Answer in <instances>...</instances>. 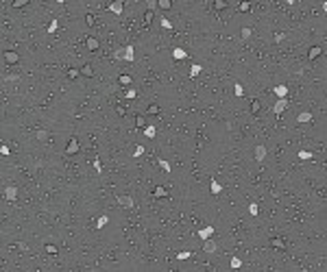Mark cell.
I'll return each mask as SVG.
<instances>
[{"label": "cell", "mask_w": 327, "mask_h": 272, "mask_svg": "<svg viewBox=\"0 0 327 272\" xmlns=\"http://www.w3.org/2000/svg\"><path fill=\"white\" fill-rule=\"evenodd\" d=\"M198 72H201V65H198V63H194V65L190 68V76H198Z\"/></svg>", "instance_id": "603a6c76"}, {"label": "cell", "mask_w": 327, "mask_h": 272, "mask_svg": "<svg viewBox=\"0 0 327 272\" xmlns=\"http://www.w3.org/2000/svg\"><path fill=\"white\" fill-rule=\"evenodd\" d=\"M148 111H150V113H159V107H157V105H150Z\"/></svg>", "instance_id": "7bdbcfd3"}, {"label": "cell", "mask_w": 327, "mask_h": 272, "mask_svg": "<svg viewBox=\"0 0 327 272\" xmlns=\"http://www.w3.org/2000/svg\"><path fill=\"white\" fill-rule=\"evenodd\" d=\"M286 107H288V100H286V98H279V100L273 105V113H275V115H281V113L286 111Z\"/></svg>", "instance_id": "7a4b0ae2"}, {"label": "cell", "mask_w": 327, "mask_h": 272, "mask_svg": "<svg viewBox=\"0 0 327 272\" xmlns=\"http://www.w3.org/2000/svg\"><path fill=\"white\" fill-rule=\"evenodd\" d=\"M214 7H216V9H225V7H227V2H225V0H216V2H214Z\"/></svg>", "instance_id": "d6a6232c"}, {"label": "cell", "mask_w": 327, "mask_h": 272, "mask_svg": "<svg viewBox=\"0 0 327 272\" xmlns=\"http://www.w3.org/2000/svg\"><path fill=\"white\" fill-rule=\"evenodd\" d=\"M155 196H157V198H166V196H168V189L161 187V185H157V187H155Z\"/></svg>", "instance_id": "5bb4252c"}, {"label": "cell", "mask_w": 327, "mask_h": 272, "mask_svg": "<svg viewBox=\"0 0 327 272\" xmlns=\"http://www.w3.org/2000/svg\"><path fill=\"white\" fill-rule=\"evenodd\" d=\"M251 111H253V113H257V111H260V102H257V100H253V102H251Z\"/></svg>", "instance_id": "e575fe53"}, {"label": "cell", "mask_w": 327, "mask_h": 272, "mask_svg": "<svg viewBox=\"0 0 327 272\" xmlns=\"http://www.w3.org/2000/svg\"><path fill=\"white\" fill-rule=\"evenodd\" d=\"M66 152H68V155H74V152H79V141H76V139H70V144H68Z\"/></svg>", "instance_id": "ba28073f"}, {"label": "cell", "mask_w": 327, "mask_h": 272, "mask_svg": "<svg viewBox=\"0 0 327 272\" xmlns=\"http://www.w3.org/2000/svg\"><path fill=\"white\" fill-rule=\"evenodd\" d=\"M220 189H223V187H220V183L214 179V181H212V194H220Z\"/></svg>", "instance_id": "ffe728a7"}, {"label": "cell", "mask_w": 327, "mask_h": 272, "mask_svg": "<svg viewBox=\"0 0 327 272\" xmlns=\"http://www.w3.org/2000/svg\"><path fill=\"white\" fill-rule=\"evenodd\" d=\"M161 26H164V28H172V24H170V20H166V18H161Z\"/></svg>", "instance_id": "8d00e7d4"}, {"label": "cell", "mask_w": 327, "mask_h": 272, "mask_svg": "<svg viewBox=\"0 0 327 272\" xmlns=\"http://www.w3.org/2000/svg\"><path fill=\"white\" fill-rule=\"evenodd\" d=\"M116 200H118V205H120V207H124V209H133V207H135V200H133L131 196H127V194L116 196Z\"/></svg>", "instance_id": "6da1fadb"}, {"label": "cell", "mask_w": 327, "mask_h": 272, "mask_svg": "<svg viewBox=\"0 0 327 272\" xmlns=\"http://www.w3.org/2000/svg\"><path fill=\"white\" fill-rule=\"evenodd\" d=\"M24 4H26V0H15L13 2V7H24Z\"/></svg>", "instance_id": "ee69618b"}, {"label": "cell", "mask_w": 327, "mask_h": 272, "mask_svg": "<svg viewBox=\"0 0 327 272\" xmlns=\"http://www.w3.org/2000/svg\"><path fill=\"white\" fill-rule=\"evenodd\" d=\"M55 31H57V20H52L50 26H48V33H55Z\"/></svg>", "instance_id": "74e56055"}, {"label": "cell", "mask_w": 327, "mask_h": 272, "mask_svg": "<svg viewBox=\"0 0 327 272\" xmlns=\"http://www.w3.org/2000/svg\"><path fill=\"white\" fill-rule=\"evenodd\" d=\"M107 222H109V216H100V218L96 220V227H98V228H103L105 224H107Z\"/></svg>", "instance_id": "e0dca14e"}, {"label": "cell", "mask_w": 327, "mask_h": 272, "mask_svg": "<svg viewBox=\"0 0 327 272\" xmlns=\"http://www.w3.org/2000/svg\"><path fill=\"white\" fill-rule=\"evenodd\" d=\"M124 61H135V48L129 44V46H124Z\"/></svg>", "instance_id": "8992f818"}, {"label": "cell", "mask_w": 327, "mask_h": 272, "mask_svg": "<svg viewBox=\"0 0 327 272\" xmlns=\"http://www.w3.org/2000/svg\"><path fill=\"white\" fill-rule=\"evenodd\" d=\"M109 11H113V13L120 15V13H122V2H120V0H118V2H111V4H109Z\"/></svg>", "instance_id": "4fadbf2b"}, {"label": "cell", "mask_w": 327, "mask_h": 272, "mask_svg": "<svg viewBox=\"0 0 327 272\" xmlns=\"http://www.w3.org/2000/svg\"><path fill=\"white\" fill-rule=\"evenodd\" d=\"M4 198H7V200H15V198H18V187H15V185H9V187L4 189Z\"/></svg>", "instance_id": "277c9868"}, {"label": "cell", "mask_w": 327, "mask_h": 272, "mask_svg": "<svg viewBox=\"0 0 327 272\" xmlns=\"http://www.w3.org/2000/svg\"><path fill=\"white\" fill-rule=\"evenodd\" d=\"M4 59H7V63H18L20 57H18V52H11L9 50V52H4Z\"/></svg>", "instance_id": "7c38bea8"}, {"label": "cell", "mask_w": 327, "mask_h": 272, "mask_svg": "<svg viewBox=\"0 0 327 272\" xmlns=\"http://www.w3.org/2000/svg\"><path fill=\"white\" fill-rule=\"evenodd\" d=\"M275 94H277L279 98H286V96H288V87H286V85H277V87H275Z\"/></svg>", "instance_id": "9a60e30c"}, {"label": "cell", "mask_w": 327, "mask_h": 272, "mask_svg": "<svg viewBox=\"0 0 327 272\" xmlns=\"http://www.w3.org/2000/svg\"><path fill=\"white\" fill-rule=\"evenodd\" d=\"M299 159H312V152H308V150H299Z\"/></svg>", "instance_id": "4316f807"}, {"label": "cell", "mask_w": 327, "mask_h": 272, "mask_svg": "<svg viewBox=\"0 0 327 272\" xmlns=\"http://www.w3.org/2000/svg\"><path fill=\"white\" fill-rule=\"evenodd\" d=\"M234 91H235V96H240V98L244 96V87H242L240 83H235V85H234Z\"/></svg>", "instance_id": "d4e9b609"}, {"label": "cell", "mask_w": 327, "mask_h": 272, "mask_svg": "<svg viewBox=\"0 0 327 272\" xmlns=\"http://www.w3.org/2000/svg\"><path fill=\"white\" fill-rule=\"evenodd\" d=\"M85 44H87V48H90V50H96V48H98L96 37H87V42H85Z\"/></svg>", "instance_id": "ac0fdd59"}, {"label": "cell", "mask_w": 327, "mask_h": 272, "mask_svg": "<svg viewBox=\"0 0 327 272\" xmlns=\"http://www.w3.org/2000/svg\"><path fill=\"white\" fill-rule=\"evenodd\" d=\"M170 4H172L170 0H159V7H161V9H170Z\"/></svg>", "instance_id": "1f68e13d"}, {"label": "cell", "mask_w": 327, "mask_h": 272, "mask_svg": "<svg viewBox=\"0 0 327 272\" xmlns=\"http://www.w3.org/2000/svg\"><path fill=\"white\" fill-rule=\"evenodd\" d=\"M37 139H40V141H46V139H48V133H46V131H37Z\"/></svg>", "instance_id": "4dcf8cb0"}, {"label": "cell", "mask_w": 327, "mask_h": 272, "mask_svg": "<svg viewBox=\"0 0 327 272\" xmlns=\"http://www.w3.org/2000/svg\"><path fill=\"white\" fill-rule=\"evenodd\" d=\"M251 33H253V31H251L249 26H244V28L240 31V35H242V39H249V37H251Z\"/></svg>", "instance_id": "7402d4cb"}, {"label": "cell", "mask_w": 327, "mask_h": 272, "mask_svg": "<svg viewBox=\"0 0 327 272\" xmlns=\"http://www.w3.org/2000/svg\"><path fill=\"white\" fill-rule=\"evenodd\" d=\"M120 83H122V85H129V83H131V76L122 74V76H120Z\"/></svg>", "instance_id": "836d02e7"}, {"label": "cell", "mask_w": 327, "mask_h": 272, "mask_svg": "<svg viewBox=\"0 0 327 272\" xmlns=\"http://www.w3.org/2000/svg\"><path fill=\"white\" fill-rule=\"evenodd\" d=\"M249 213H251V216H257V213H260V207H257L255 203H251V205H249Z\"/></svg>", "instance_id": "cb8c5ba5"}, {"label": "cell", "mask_w": 327, "mask_h": 272, "mask_svg": "<svg viewBox=\"0 0 327 272\" xmlns=\"http://www.w3.org/2000/svg\"><path fill=\"white\" fill-rule=\"evenodd\" d=\"M172 57H175L177 61H181V59H186L187 57V52L183 50V48H175V50H172Z\"/></svg>", "instance_id": "30bf717a"}, {"label": "cell", "mask_w": 327, "mask_h": 272, "mask_svg": "<svg viewBox=\"0 0 327 272\" xmlns=\"http://www.w3.org/2000/svg\"><path fill=\"white\" fill-rule=\"evenodd\" d=\"M297 122H312V113L310 111H301L297 115Z\"/></svg>", "instance_id": "9c48e42d"}, {"label": "cell", "mask_w": 327, "mask_h": 272, "mask_svg": "<svg viewBox=\"0 0 327 272\" xmlns=\"http://www.w3.org/2000/svg\"><path fill=\"white\" fill-rule=\"evenodd\" d=\"M157 4H159V2H155V0H148V2H146V7H148V11H150V9H155Z\"/></svg>", "instance_id": "60d3db41"}, {"label": "cell", "mask_w": 327, "mask_h": 272, "mask_svg": "<svg viewBox=\"0 0 327 272\" xmlns=\"http://www.w3.org/2000/svg\"><path fill=\"white\" fill-rule=\"evenodd\" d=\"M190 257H192V253H190V250H183V253H179V255H177V259H190Z\"/></svg>", "instance_id": "f1b7e54d"}, {"label": "cell", "mask_w": 327, "mask_h": 272, "mask_svg": "<svg viewBox=\"0 0 327 272\" xmlns=\"http://www.w3.org/2000/svg\"><path fill=\"white\" fill-rule=\"evenodd\" d=\"M203 250L212 255V253H216V250H218V244H216L214 239H205V244H203Z\"/></svg>", "instance_id": "5b68a950"}, {"label": "cell", "mask_w": 327, "mask_h": 272, "mask_svg": "<svg viewBox=\"0 0 327 272\" xmlns=\"http://www.w3.org/2000/svg\"><path fill=\"white\" fill-rule=\"evenodd\" d=\"M283 37H286L283 33H277V35H275V42H283Z\"/></svg>", "instance_id": "f6af8a7d"}, {"label": "cell", "mask_w": 327, "mask_h": 272, "mask_svg": "<svg viewBox=\"0 0 327 272\" xmlns=\"http://www.w3.org/2000/svg\"><path fill=\"white\" fill-rule=\"evenodd\" d=\"M240 266H242V261H240V257H231V268H234V270H238Z\"/></svg>", "instance_id": "484cf974"}, {"label": "cell", "mask_w": 327, "mask_h": 272, "mask_svg": "<svg viewBox=\"0 0 327 272\" xmlns=\"http://www.w3.org/2000/svg\"><path fill=\"white\" fill-rule=\"evenodd\" d=\"M79 74H81V72H79V70H74V68H72V70H70V72H68V76H70V79H76V76H79Z\"/></svg>", "instance_id": "f35d334b"}, {"label": "cell", "mask_w": 327, "mask_h": 272, "mask_svg": "<svg viewBox=\"0 0 327 272\" xmlns=\"http://www.w3.org/2000/svg\"><path fill=\"white\" fill-rule=\"evenodd\" d=\"M323 11H325V13H327V2H323Z\"/></svg>", "instance_id": "7dc6e473"}, {"label": "cell", "mask_w": 327, "mask_h": 272, "mask_svg": "<svg viewBox=\"0 0 327 272\" xmlns=\"http://www.w3.org/2000/svg\"><path fill=\"white\" fill-rule=\"evenodd\" d=\"M144 135H146V137H155V135H157V129L150 124V126H146V129H144Z\"/></svg>", "instance_id": "2e32d148"}, {"label": "cell", "mask_w": 327, "mask_h": 272, "mask_svg": "<svg viewBox=\"0 0 327 272\" xmlns=\"http://www.w3.org/2000/svg\"><path fill=\"white\" fill-rule=\"evenodd\" d=\"M113 59H124V48H118L113 52Z\"/></svg>", "instance_id": "83f0119b"}, {"label": "cell", "mask_w": 327, "mask_h": 272, "mask_svg": "<svg viewBox=\"0 0 327 272\" xmlns=\"http://www.w3.org/2000/svg\"><path fill=\"white\" fill-rule=\"evenodd\" d=\"M127 98H135V90H129V91H127Z\"/></svg>", "instance_id": "bcb514c9"}, {"label": "cell", "mask_w": 327, "mask_h": 272, "mask_svg": "<svg viewBox=\"0 0 327 272\" xmlns=\"http://www.w3.org/2000/svg\"><path fill=\"white\" fill-rule=\"evenodd\" d=\"M135 157H140V155H144V146H135V152H133Z\"/></svg>", "instance_id": "ab89813d"}, {"label": "cell", "mask_w": 327, "mask_h": 272, "mask_svg": "<svg viewBox=\"0 0 327 272\" xmlns=\"http://www.w3.org/2000/svg\"><path fill=\"white\" fill-rule=\"evenodd\" d=\"M150 20H153V13H150V11H146V13H144V22H146V24H148V22H150Z\"/></svg>", "instance_id": "b9f144b4"}, {"label": "cell", "mask_w": 327, "mask_h": 272, "mask_svg": "<svg viewBox=\"0 0 327 272\" xmlns=\"http://www.w3.org/2000/svg\"><path fill=\"white\" fill-rule=\"evenodd\" d=\"M321 52H323V50H321V46H312V48H310V52H308V57H310V59H316V57H321Z\"/></svg>", "instance_id": "8fae6325"}, {"label": "cell", "mask_w": 327, "mask_h": 272, "mask_svg": "<svg viewBox=\"0 0 327 272\" xmlns=\"http://www.w3.org/2000/svg\"><path fill=\"white\" fill-rule=\"evenodd\" d=\"M81 74H83V76H92V74H94V68H92V65H83Z\"/></svg>", "instance_id": "d6986e66"}, {"label": "cell", "mask_w": 327, "mask_h": 272, "mask_svg": "<svg viewBox=\"0 0 327 272\" xmlns=\"http://www.w3.org/2000/svg\"><path fill=\"white\" fill-rule=\"evenodd\" d=\"M240 11H251V4L249 2H240Z\"/></svg>", "instance_id": "d590c367"}, {"label": "cell", "mask_w": 327, "mask_h": 272, "mask_svg": "<svg viewBox=\"0 0 327 272\" xmlns=\"http://www.w3.org/2000/svg\"><path fill=\"white\" fill-rule=\"evenodd\" d=\"M159 166H161V168H164L166 172H170V163H168L166 159H159Z\"/></svg>", "instance_id": "f546056e"}, {"label": "cell", "mask_w": 327, "mask_h": 272, "mask_svg": "<svg viewBox=\"0 0 327 272\" xmlns=\"http://www.w3.org/2000/svg\"><path fill=\"white\" fill-rule=\"evenodd\" d=\"M253 155H255L257 161H264V159H266V146H264V144H257L255 150H253Z\"/></svg>", "instance_id": "3957f363"}, {"label": "cell", "mask_w": 327, "mask_h": 272, "mask_svg": "<svg viewBox=\"0 0 327 272\" xmlns=\"http://www.w3.org/2000/svg\"><path fill=\"white\" fill-rule=\"evenodd\" d=\"M212 235H214V227H205V228H201V231H198V237H201L203 242H205V239H209Z\"/></svg>", "instance_id": "52a82bcc"}, {"label": "cell", "mask_w": 327, "mask_h": 272, "mask_svg": "<svg viewBox=\"0 0 327 272\" xmlns=\"http://www.w3.org/2000/svg\"><path fill=\"white\" fill-rule=\"evenodd\" d=\"M273 246H275V248H286V242H283L281 237H275V239H273Z\"/></svg>", "instance_id": "44dd1931"}]
</instances>
